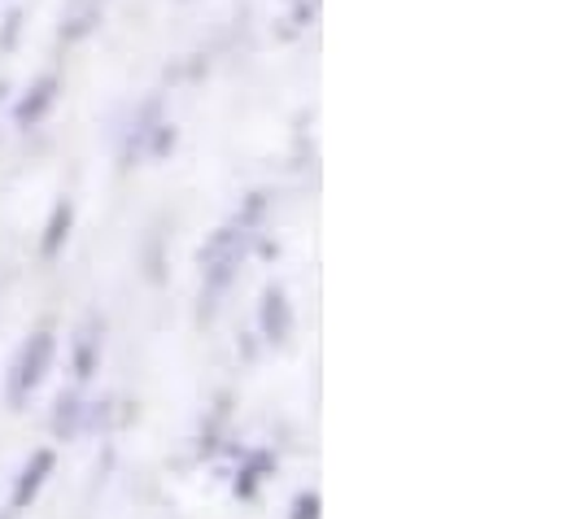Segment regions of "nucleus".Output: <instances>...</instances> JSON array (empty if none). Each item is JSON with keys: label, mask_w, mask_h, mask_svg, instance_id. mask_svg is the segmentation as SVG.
<instances>
[{"label": "nucleus", "mask_w": 563, "mask_h": 519, "mask_svg": "<svg viewBox=\"0 0 563 519\" xmlns=\"http://www.w3.org/2000/svg\"><path fill=\"white\" fill-rule=\"evenodd\" d=\"M258 323H263V336L272 345H284L292 336V306H288V292L280 284H267L263 288V301H258Z\"/></svg>", "instance_id": "nucleus-6"}, {"label": "nucleus", "mask_w": 563, "mask_h": 519, "mask_svg": "<svg viewBox=\"0 0 563 519\" xmlns=\"http://www.w3.org/2000/svg\"><path fill=\"white\" fill-rule=\"evenodd\" d=\"M170 148H175V128L162 119V123H157V131H153V140H148V157H144V162H162Z\"/></svg>", "instance_id": "nucleus-12"}, {"label": "nucleus", "mask_w": 563, "mask_h": 519, "mask_svg": "<svg viewBox=\"0 0 563 519\" xmlns=\"http://www.w3.org/2000/svg\"><path fill=\"white\" fill-rule=\"evenodd\" d=\"M53 354H57V336H53L48 328L31 332V336L18 345V354H13V363H9V380H4V401H9V410H22V406L31 401V393L44 385V376L53 372Z\"/></svg>", "instance_id": "nucleus-2"}, {"label": "nucleus", "mask_w": 563, "mask_h": 519, "mask_svg": "<svg viewBox=\"0 0 563 519\" xmlns=\"http://www.w3.org/2000/svg\"><path fill=\"white\" fill-rule=\"evenodd\" d=\"M4 519H9V516H4Z\"/></svg>", "instance_id": "nucleus-16"}, {"label": "nucleus", "mask_w": 563, "mask_h": 519, "mask_svg": "<svg viewBox=\"0 0 563 519\" xmlns=\"http://www.w3.org/2000/svg\"><path fill=\"white\" fill-rule=\"evenodd\" d=\"M70 228H75V201L66 197V201L53 206V214H48V223H44L40 254H44V258H57V254L66 250V241H70Z\"/></svg>", "instance_id": "nucleus-10"}, {"label": "nucleus", "mask_w": 563, "mask_h": 519, "mask_svg": "<svg viewBox=\"0 0 563 519\" xmlns=\"http://www.w3.org/2000/svg\"><path fill=\"white\" fill-rule=\"evenodd\" d=\"M53 467H57V454L44 445V450H31V459L22 463V472H18V481H13V498H9V507L13 511H26L35 498H40V489H44V481L53 476Z\"/></svg>", "instance_id": "nucleus-4"}, {"label": "nucleus", "mask_w": 563, "mask_h": 519, "mask_svg": "<svg viewBox=\"0 0 563 519\" xmlns=\"http://www.w3.org/2000/svg\"><path fill=\"white\" fill-rule=\"evenodd\" d=\"M101 345H106V323L97 314H88L75 332V345H70V372L79 385H88L101 372Z\"/></svg>", "instance_id": "nucleus-3"}, {"label": "nucleus", "mask_w": 563, "mask_h": 519, "mask_svg": "<svg viewBox=\"0 0 563 519\" xmlns=\"http://www.w3.org/2000/svg\"><path fill=\"white\" fill-rule=\"evenodd\" d=\"M258 214H263V192H254L250 197V206L232 219V223H223L219 232H210V241L201 245V275H206V310H214V301L228 292V284H232V275H236V266L245 262L250 254V245H254V228H258Z\"/></svg>", "instance_id": "nucleus-1"}, {"label": "nucleus", "mask_w": 563, "mask_h": 519, "mask_svg": "<svg viewBox=\"0 0 563 519\" xmlns=\"http://www.w3.org/2000/svg\"><path fill=\"white\" fill-rule=\"evenodd\" d=\"M263 472H272V454H254V459H250V467H245L241 481H236V494H241V498H254Z\"/></svg>", "instance_id": "nucleus-11"}, {"label": "nucleus", "mask_w": 563, "mask_h": 519, "mask_svg": "<svg viewBox=\"0 0 563 519\" xmlns=\"http://www.w3.org/2000/svg\"><path fill=\"white\" fill-rule=\"evenodd\" d=\"M101 18H106V0H66V4H62V26H57V35H62L66 44H79V40H88V35L101 26Z\"/></svg>", "instance_id": "nucleus-7"}, {"label": "nucleus", "mask_w": 563, "mask_h": 519, "mask_svg": "<svg viewBox=\"0 0 563 519\" xmlns=\"http://www.w3.org/2000/svg\"><path fill=\"white\" fill-rule=\"evenodd\" d=\"M57 88H62V84H57V75H40V79L31 84V92H26V97L13 106V123H18L22 131L35 128V123H40V119L53 110V101H57Z\"/></svg>", "instance_id": "nucleus-8"}, {"label": "nucleus", "mask_w": 563, "mask_h": 519, "mask_svg": "<svg viewBox=\"0 0 563 519\" xmlns=\"http://www.w3.org/2000/svg\"><path fill=\"white\" fill-rule=\"evenodd\" d=\"M319 507H323V498H319L314 489H301V494L292 498V511H288V519H319Z\"/></svg>", "instance_id": "nucleus-13"}, {"label": "nucleus", "mask_w": 563, "mask_h": 519, "mask_svg": "<svg viewBox=\"0 0 563 519\" xmlns=\"http://www.w3.org/2000/svg\"><path fill=\"white\" fill-rule=\"evenodd\" d=\"M157 123H162V97H148V101H141V110L132 114V123H128L123 148H119L123 166H136V162L148 157V140H153Z\"/></svg>", "instance_id": "nucleus-5"}, {"label": "nucleus", "mask_w": 563, "mask_h": 519, "mask_svg": "<svg viewBox=\"0 0 563 519\" xmlns=\"http://www.w3.org/2000/svg\"><path fill=\"white\" fill-rule=\"evenodd\" d=\"M88 419H92V406L79 393H62L53 401V432H57V441H75L79 432H88Z\"/></svg>", "instance_id": "nucleus-9"}, {"label": "nucleus", "mask_w": 563, "mask_h": 519, "mask_svg": "<svg viewBox=\"0 0 563 519\" xmlns=\"http://www.w3.org/2000/svg\"><path fill=\"white\" fill-rule=\"evenodd\" d=\"M18 26H22V13H18V9H9V13H4V26H0V48H13Z\"/></svg>", "instance_id": "nucleus-14"}, {"label": "nucleus", "mask_w": 563, "mask_h": 519, "mask_svg": "<svg viewBox=\"0 0 563 519\" xmlns=\"http://www.w3.org/2000/svg\"><path fill=\"white\" fill-rule=\"evenodd\" d=\"M4 92H9V84H4V79H0V97H4Z\"/></svg>", "instance_id": "nucleus-15"}]
</instances>
